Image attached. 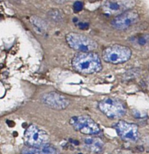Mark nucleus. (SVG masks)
I'll use <instances>...</instances> for the list:
<instances>
[{"instance_id": "f257e3e1", "label": "nucleus", "mask_w": 149, "mask_h": 154, "mask_svg": "<svg viewBox=\"0 0 149 154\" xmlns=\"http://www.w3.org/2000/svg\"><path fill=\"white\" fill-rule=\"evenodd\" d=\"M72 67L81 74H94L102 70L100 57L94 52H79L72 59Z\"/></svg>"}, {"instance_id": "f03ea898", "label": "nucleus", "mask_w": 149, "mask_h": 154, "mask_svg": "<svg viewBox=\"0 0 149 154\" xmlns=\"http://www.w3.org/2000/svg\"><path fill=\"white\" fill-rule=\"evenodd\" d=\"M132 51L130 48L121 45H113L105 48L102 58L106 63L111 64H121L130 59Z\"/></svg>"}, {"instance_id": "7ed1b4c3", "label": "nucleus", "mask_w": 149, "mask_h": 154, "mask_svg": "<svg viewBox=\"0 0 149 154\" xmlns=\"http://www.w3.org/2000/svg\"><path fill=\"white\" fill-rule=\"evenodd\" d=\"M98 108L103 114L110 119H120L127 112L125 105L121 101L112 97H106L98 103Z\"/></svg>"}, {"instance_id": "20e7f679", "label": "nucleus", "mask_w": 149, "mask_h": 154, "mask_svg": "<svg viewBox=\"0 0 149 154\" xmlns=\"http://www.w3.org/2000/svg\"><path fill=\"white\" fill-rule=\"evenodd\" d=\"M65 39L70 48L79 52H93L97 48L95 41L77 32L68 33Z\"/></svg>"}, {"instance_id": "39448f33", "label": "nucleus", "mask_w": 149, "mask_h": 154, "mask_svg": "<svg viewBox=\"0 0 149 154\" xmlns=\"http://www.w3.org/2000/svg\"><path fill=\"white\" fill-rule=\"evenodd\" d=\"M69 123L74 130L88 135H95L100 132V126L88 115H80L72 117Z\"/></svg>"}, {"instance_id": "423d86ee", "label": "nucleus", "mask_w": 149, "mask_h": 154, "mask_svg": "<svg viewBox=\"0 0 149 154\" xmlns=\"http://www.w3.org/2000/svg\"><path fill=\"white\" fill-rule=\"evenodd\" d=\"M24 141L30 147H39L47 144L49 136L43 129L35 125H30L24 132Z\"/></svg>"}, {"instance_id": "0eeeda50", "label": "nucleus", "mask_w": 149, "mask_h": 154, "mask_svg": "<svg viewBox=\"0 0 149 154\" xmlns=\"http://www.w3.org/2000/svg\"><path fill=\"white\" fill-rule=\"evenodd\" d=\"M136 4L135 0H107L103 5V11L108 15H118L131 10Z\"/></svg>"}, {"instance_id": "6e6552de", "label": "nucleus", "mask_w": 149, "mask_h": 154, "mask_svg": "<svg viewBox=\"0 0 149 154\" xmlns=\"http://www.w3.org/2000/svg\"><path fill=\"white\" fill-rule=\"evenodd\" d=\"M40 102L49 108L55 110L66 109L70 105V101L64 95L57 92H49L43 94Z\"/></svg>"}, {"instance_id": "1a4fd4ad", "label": "nucleus", "mask_w": 149, "mask_h": 154, "mask_svg": "<svg viewBox=\"0 0 149 154\" xmlns=\"http://www.w3.org/2000/svg\"><path fill=\"white\" fill-rule=\"evenodd\" d=\"M139 20V15L134 10H129L115 17L111 22L113 28L118 30L127 29Z\"/></svg>"}, {"instance_id": "9d476101", "label": "nucleus", "mask_w": 149, "mask_h": 154, "mask_svg": "<svg viewBox=\"0 0 149 154\" xmlns=\"http://www.w3.org/2000/svg\"><path fill=\"white\" fill-rule=\"evenodd\" d=\"M138 126L134 123L119 120L115 125V130L122 140L129 142H135L139 138Z\"/></svg>"}, {"instance_id": "9b49d317", "label": "nucleus", "mask_w": 149, "mask_h": 154, "mask_svg": "<svg viewBox=\"0 0 149 154\" xmlns=\"http://www.w3.org/2000/svg\"><path fill=\"white\" fill-rule=\"evenodd\" d=\"M84 147L88 151L94 153H100L104 149V143L101 139L95 137H86L82 140Z\"/></svg>"}, {"instance_id": "f8f14e48", "label": "nucleus", "mask_w": 149, "mask_h": 154, "mask_svg": "<svg viewBox=\"0 0 149 154\" xmlns=\"http://www.w3.org/2000/svg\"><path fill=\"white\" fill-rule=\"evenodd\" d=\"M20 154H59L53 146L46 144L39 147H27L22 149Z\"/></svg>"}, {"instance_id": "ddd939ff", "label": "nucleus", "mask_w": 149, "mask_h": 154, "mask_svg": "<svg viewBox=\"0 0 149 154\" xmlns=\"http://www.w3.org/2000/svg\"><path fill=\"white\" fill-rule=\"evenodd\" d=\"M31 24L34 26V29L40 34L44 33L46 32V28H47V25H46V22L41 18L38 17L36 16H32L30 19Z\"/></svg>"}, {"instance_id": "4468645a", "label": "nucleus", "mask_w": 149, "mask_h": 154, "mask_svg": "<svg viewBox=\"0 0 149 154\" xmlns=\"http://www.w3.org/2000/svg\"><path fill=\"white\" fill-rule=\"evenodd\" d=\"M140 69L139 68H133V69H130L129 70H127V72L124 73V80H127V81H129V80L133 79V78H136V77H138L140 74Z\"/></svg>"}, {"instance_id": "2eb2a0df", "label": "nucleus", "mask_w": 149, "mask_h": 154, "mask_svg": "<svg viewBox=\"0 0 149 154\" xmlns=\"http://www.w3.org/2000/svg\"><path fill=\"white\" fill-rule=\"evenodd\" d=\"M48 17L55 22H58L63 19L64 14L61 11L58 10V9H52L48 12Z\"/></svg>"}, {"instance_id": "dca6fc26", "label": "nucleus", "mask_w": 149, "mask_h": 154, "mask_svg": "<svg viewBox=\"0 0 149 154\" xmlns=\"http://www.w3.org/2000/svg\"><path fill=\"white\" fill-rule=\"evenodd\" d=\"M134 41L135 42H136L140 46H144V45H147L149 42V35H141L135 38Z\"/></svg>"}, {"instance_id": "f3484780", "label": "nucleus", "mask_w": 149, "mask_h": 154, "mask_svg": "<svg viewBox=\"0 0 149 154\" xmlns=\"http://www.w3.org/2000/svg\"><path fill=\"white\" fill-rule=\"evenodd\" d=\"M73 8L75 12L81 11L82 10V8H83V4H82V2H79V1L75 2L74 4H73Z\"/></svg>"}, {"instance_id": "a211bd4d", "label": "nucleus", "mask_w": 149, "mask_h": 154, "mask_svg": "<svg viewBox=\"0 0 149 154\" xmlns=\"http://www.w3.org/2000/svg\"><path fill=\"white\" fill-rule=\"evenodd\" d=\"M79 28L82 29H86L88 28V24L85 23H80L79 25Z\"/></svg>"}, {"instance_id": "6ab92c4d", "label": "nucleus", "mask_w": 149, "mask_h": 154, "mask_svg": "<svg viewBox=\"0 0 149 154\" xmlns=\"http://www.w3.org/2000/svg\"><path fill=\"white\" fill-rule=\"evenodd\" d=\"M70 1H72V0H54V2H55L58 4H64V3H66Z\"/></svg>"}, {"instance_id": "aec40b11", "label": "nucleus", "mask_w": 149, "mask_h": 154, "mask_svg": "<svg viewBox=\"0 0 149 154\" xmlns=\"http://www.w3.org/2000/svg\"><path fill=\"white\" fill-rule=\"evenodd\" d=\"M115 154H125V153H115Z\"/></svg>"}]
</instances>
